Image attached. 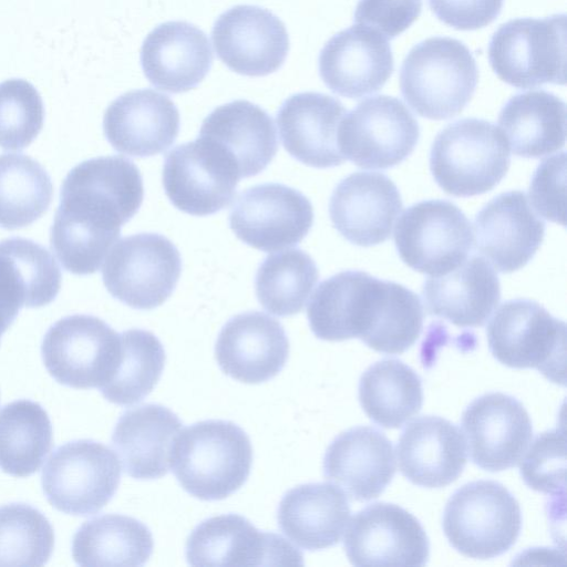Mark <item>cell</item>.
I'll return each instance as SVG.
<instances>
[{"mask_svg": "<svg viewBox=\"0 0 567 567\" xmlns=\"http://www.w3.org/2000/svg\"><path fill=\"white\" fill-rule=\"evenodd\" d=\"M395 470L391 441L372 426H355L340 433L323 457L324 477L358 502L377 498Z\"/></svg>", "mask_w": 567, "mask_h": 567, "instance_id": "obj_26", "label": "cell"}, {"mask_svg": "<svg viewBox=\"0 0 567 567\" xmlns=\"http://www.w3.org/2000/svg\"><path fill=\"white\" fill-rule=\"evenodd\" d=\"M511 164L507 142L494 124L463 118L444 127L435 137L430 169L447 194L470 197L493 189Z\"/></svg>", "mask_w": 567, "mask_h": 567, "instance_id": "obj_5", "label": "cell"}, {"mask_svg": "<svg viewBox=\"0 0 567 567\" xmlns=\"http://www.w3.org/2000/svg\"><path fill=\"white\" fill-rule=\"evenodd\" d=\"M565 470L566 437L560 429L539 434L519 465L524 482L547 494L565 492Z\"/></svg>", "mask_w": 567, "mask_h": 567, "instance_id": "obj_43", "label": "cell"}, {"mask_svg": "<svg viewBox=\"0 0 567 567\" xmlns=\"http://www.w3.org/2000/svg\"><path fill=\"white\" fill-rule=\"evenodd\" d=\"M343 546L354 566H423L430 555L427 535L416 517L384 502L352 517Z\"/></svg>", "mask_w": 567, "mask_h": 567, "instance_id": "obj_16", "label": "cell"}, {"mask_svg": "<svg viewBox=\"0 0 567 567\" xmlns=\"http://www.w3.org/2000/svg\"><path fill=\"white\" fill-rule=\"evenodd\" d=\"M41 353L45 369L59 383L100 389L116 369L120 334L97 317L72 315L48 329Z\"/></svg>", "mask_w": 567, "mask_h": 567, "instance_id": "obj_11", "label": "cell"}, {"mask_svg": "<svg viewBox=\"0 0 567 567\" xmlns=\"http://www.w3.org/2000/svg\"><path fill=\"white\" fill-rule=\"evenodd\" d=\"M143 196L142 175L131 159L100 156L74 166L62 183L50 229L61 265L74 275L96 272Z\"/></svg>", "mask_w": 567, "mask_h": 567, "instance_id": "obj_1", "label": "cell"}, {"mask_svg": "<svg viewBox=\"0 0 567 567\" xmlns=\"http://www.w3.org/2000/svg\"><path fill=\"white\" fill-rule=\"evenodd\" d=\"M504 0H429L434 14L457 30H475L492 23Z\"/></svg>", "mask_w": 567, "mask_h": 567, "instance_id": "obj_46", "label": "cell"}, {"mask_svg": "<svg viewBox=\"0 0 567 567\" xmlns=\"http://www.w3.org/2000/svg\"><path fill=\"white\" fill-rule=\"evenodd\" d=\"M44 106L37 89L25 80L0 83V147L21 151L42 130Z\"/></svg>", "mask_w": 567, "mask_h": 567, "instance_id": "obj_42", "label": "cell"}, {"mask_svg": "<svg viewBox=\"0 0 567 567\" xmlns=\"http://www.w3.org/2000/svg\"><path fill=\"white\" fill-rule=\"evenodd\" d=\"M198 137L224 153L236 167L239 178L262 172L278 150L271 116L246 100H236L212 111L203 121Z\"/></svg>", "mask_w": 567, "mask_h": 567, "instance_id": "obj_28", "label": "cell"}, {"mask_svg": "<svg viewBox=\"0 0 567 567\" xmlns=\"http://www.w3.org/2000/svg\"><path fill=\"white\" fill-rule=\"evenodd\" d=\"M465 443L463 433L449 420L435 415L417 417L408 424L396 445L400 472L419 486H447L466 465Z\"/></svg>", "mask_w": 567, "mask_h": 567, "instance_id": "obj_29", "label": "cell"}, {"mask_svg": "<svg viewBox=\"0 0 567 567\" xmlns=\"http://www.w3.org/2000/svg\"><path fill=\"white\" fill-rule=\"evenodd\" d=\"M289 355L284 327L260 311H247L230 318L215 344L220 370L244 383H261L275 378Z\"/></svg>", "mask_w": 567, "mask_h": 567, "instance_id": "obj_21", "label": "cell"}, {"mask_svg": "<svg viewBox=\"0 0 567 567\" xmlns=\"http://www.w3.org/2000/svg\"><path fill=\"white\" fill-rule=\"evenodd\" d=\"M392 71L393 55L386 40L360 24L334 34L319 54V73L324 84L349 99L379 91Z\"/></svg>", "mask_w": 567, "mask_h": 567, "instance_id": "obj_23", "label": "cell"}, {"mask_svg": "<svg viewBox=\"0 0 567 567\" xmlns=\"http://www.w3.org/2000/svg\"><path fill=\"white\" fill-rule=\"evenodd\" d=\"M313 223L310 200L279 183L255 185L239 194L229 213V226L248 246L271 252L299 244Z\"/></svg>", "mask_w": 567, "mask_h": 567, "instance_id": "obj_14", "label": "cell"}, {"mask_svg": "<svg viewBox=\"0 0 567 567\" xmlns=\"http://www.w3.org/2000/svg\"><path fill=\"white\" fill-rule=\"evenodd\" d=\"M53 547V528L39 509L23 503L0 506V566H42Z\"/></svg>", "mask_w": 567, "mask_h": 567, "instance_id": "obj_41", "label": "cell"}, {"mask_svg": "<svg viewBox=\"0 0 567 567\" xmlns=\"http://www.w3.org/2000/svg\"><path fill=\"white\" fill-rule=\"evenodd\" d=\"M61 287V271L41 245L22 237L0 241V337L22 307L49 305Z\"/></svg>", "mask_w": 567, "mask_h": 567, "instance_id": "obj_30", "label": "cell"}, {"mask_svg": "<svg viewBox=\"0 0 567 567\" xmlns=\"http://www.w3.org/2000/svg\"><path fill=\"white\" fill-rule=\"evenodd\" d=\"M252 447L246 432L231 421L205 420L176 435L169 465L181 486L202 501H218L247 481Z\"/></svg>", "mask_w": 567, "mask_h": 567, "instance_id": "obj_3", "label": "cell"}, {"mask_svg": "<svg viewBox=\"0 0 567 567\" xmlns=\"http://www.w3.org/2000/svg\"><path fill=\"white\" fill-rule=\"evenodd\" d=\"M342 103L327 94L302 92L288 97L277 113L285 150L297 161L316 168L342 164L338 141L346 115Z\"/></svg>", "mask_w": 567, "mask_h": 567, "instance_id": "obj_25", "label": "cell"}, {"mask_svg": "<svg viewBox=\"0 0 567 567\" xmlns=\"http://www.w3.org/2000/svg\"><path fill=\"white\" fill-rule=\"evenodd\" d=\"M403 286L348 270L322 281L308 305L313 334L326 341L359 338L377 350L393 321Z\"/></svg>", "mask_w": 567, "mask_h": 567, "instance_id": "obj_2", "label": "cell"}, {"mask_svg": "<svg viewBox=\"0 0 567 567\" xmlns=\"http://www.w3.org/2000/svg\"><path fill=\"white\" fill-rule=\"evenodd\" d=\"M239 179L229 158L200 137L177 145L163 165L166 196L176 208L193 216L213 215L228 206Z\"/></svg>", "mask_w": 567, "mask_h": 567, "instance_id": "obj_15", "label": "cell"}, {"mask_svg": "<svg viewBox=\"0 0 567 567\" xmlns=\"http://www.w3.org/2000/svg\"><path fill=\"white\" fill-rule=\"evenodd\" d=\"M120 481L116 455L106 445L92 440L59 446L41 476L48 502L60 512L78 516L101 511L114 496Z\"/></svg>", "mask_w": 567, "mask_h": 567, "instance_id": "obj_10", "label": "cell"}, {"mask_svg": "<svg viewBox=\"0 0 567 567\" xmlns=\"http://www.w3.org/2000/svg\"><path fill=\"white\" fill-rule=\"evenodd\" d=\"M103 131L115 151L148 157L163 153L176 141L179 112L165 94L151 89L134 90L107 106Z\"/></svg>", "mask_w": 567, "mask_h": 567, "instance_id": "obj_24", "label": "cell"}, {"mask_svg": "<svg viewBox=\"0 0 567 567\" xmlns=\"http://www.w3.org/2000/svg\"><path fill=\"white\" fill-rule=\"evenodd\" d=\"M443 530L464 556L488 559L507 551L522 528L517 499L501 483L481 480L455 491L443 514Z\"/></svg>", "mask_w": 567, "mask_h": 567, "instance_id": "obj_6", "label": "cell"}, {"mask_svg": "<svg viewBox=\"0 0 567 567\" xmlns=\"http://www.w3.org/2000/svg\"><path fill=\"white\" fill-rule=\"evenodd\" d=\"M218 59L231 71L264 76L284 64L289 37L284 22L267 9L239 4L223 12L212 30Z\"/></svg>", "mask_w": 567, "mask_h": 567, "instance_id": "obj_18", "label": "cell"}, {"mask_svg": "<svg viewBox=\"0 0 567 567\" xmlns=\"http://www.w3.org/2000/svg\"><path fill=\"white\" fill-rule=\"evenodd\" d=\"M422 0H360L354 21L393 39L406 30L420 16Z\"/></svg>", "mask_w": 567, "mask_h": 567, "instance_id": "obj_45", "label": "cell"}, {"mask_svg": "<svg viewBox=\"0 0 567 567\" xmlns=\"http://www.w3.org/2000/svg\"><path fill=\"white\" fill-rule=\"evenodd\" d=\"M462 429L472 462L488 472L515 466L533 437L524 405L501 392L483 394L470 403L462 414Z\"/></svg>", "mask_w": 567, "mask_h": 567, "instance_id": "obj_19", "label": "cell"}, {"mask_svg": "<svg viewBox=\"0 0 567 567\" xmlns=\"http://www.w3.org/2000/svg\"><path fill=\"white\" fill-rule=\"evenodd\" d=\"M566 153L543 161L530 183L529 196L535 209L546 219L565 225Z\"/></svg>", "mask_w": 567, "mask_h": 567, "instance_id": "obj_44", "label": "cell"}, {"mask_svg": "<svg viewBox=\"0 0 567 567\" xmlns=\"http://www.w3.org/2000/svg\"><path fill=\"white\" fill-rule=\"evenodd\" d=\"M478 80L476 62L465 44L449 37L414 45L400 70L405 102L421 116L446 120L472 99Z\"/></svg>", "mask_w": 567, "mask_h": 567, "instance_id": "obj_4", "label": "cell"}, {"mask_svg": "<svg viewBox=\"0 0 567 567\" xmlns=\"http://www.w3.org/2000/svg\"><path fill=\"white\" fill-rule=\"evenodd\" d=\"M53 186L47 171L30 156L0 155V226L17 229L39 219L49 208Z\"/></svg>", "mask_w": 567, "mask_h": 567, "instance_id": "obj_39", "label": "cell"}, {"mask_svg": "<svg viewBox=\"0 0 567 567\" xmlns=\"http://www.w3.org/2000/svg\"><path fill=\"white\" fill-rule=\"evenodd\" d=\"M487 342L493 357L515 369H536L565 384L566 324L538 302H504L489 320Z\"/></svg>", "mask_w": 567, "mask_h": 567, "instance_id": "obj_8", "label": "cell"}, {"mask_svg": "<svg viewBox=\"0 0 567 567\" xmlns=\"http://www.w3.org/2000/svg\"><path fill=\"white\" fill-rule=\"evenodd\" d=\"M213 64L206 34L192 23L167 21L154 28L141 49V65L155 87L169 93L196 87Z\"/></svg>", "mask_w": 567, "mask_h": 567, "instance_id": "obj_27", "label": "cell"}, {"mask_svg": "<svg viewBox=\"0 0 567 567\" xmlns=\"http://www.w3.org/2000/svg\"><path fill=\"white\" fill-rule=\"evenodd\" d=\"M182 426L179 417L161 404L146 403L126 410L112 434V445L124 472L136 480L166 475L172 444Z\"/></svg>", "mask_w": 567, "mask_h": 567, "instance_id": "obj_32", "label": "cell"}, {"mask_svg": "<svg viewBox=\"0 0 567 567\" xmlns=\"http://www.w3.org/2000/svg\"><path fill=\"white\" fill-rule=\"evenodd\" d=\"M422 297L430 315L456 327H482L501 299V285L491 265L480 256L454 270L426 279Z\"/></svg>", "mask_w": 567, "mask_h": 567, "instance_id": "obj_31", "label": "cell"}, {"mask_svg": "<svg viewBox=\"0 0 567 567\" xmlns=\"http://www.w3.org/2000/svg\"><path fill=\"white\" fill-rule=\"evenodd\" d=\"M359 401L374 423L385 429H399L422 408L421 378L400 360L378 361L360 378Z\"/></svg>", "mask_w": 567, "mask_h": 567, "instance_id": "obj_36", "label": "cell"}, {"mask_svg": "<svg viewBox=\"0 0 567 567\" xmlns=\"http://www.w3.org/2000/svg\"><path fill=\"white\" fill-rule=\"evenodd\" d=\"M150 528L134 517L105 514L74 534L72 556L80 566H143L153 553Z\"/></svg>", "mask_w": 567, "mask_h": 567, "instance_id": "obj_35", "label": "cell"}, {"mask_svg": "<svg viewBox=\"0 0 567 567\" xmlns=\"http://www.w3.org/2000/svg\"><path fill=\"white\" fill-rule=\"evenodd\" d=\"M419 136L416 120L400 100L377 95L343 116L338 141L344 158L357 166L385 169L403 162Z\"/></svg>", "mask_w": 567, "mask_h": 567, "instance_id": "obj_13", "label": "cell"}, {"mask_svg": "<svg viewBox=\"0 0 567 567\" xmlns=\"http://www.w3.org/2000/svg\"><path fill=\"white\" fill-rule=\"evenodd\" d=\"M346 494L330 483H307L288 491L277 509L278 526L297 546L319 550L337 545L348 525Z\"/></svg>", "mask_w": 567, "mask_h": 567, "instance_id": "obj_33", "label": "cell"}, {"mask_svg": "<svg viewBox=\"0 0 567 567\" xmlns=\"http://www.w3.org/2000/svg\"><path fill=\"white\" fill-rule=\"evenodd\" d=\"M52 447V425L37 402L18 400L0 410V468L12 476L35 473Z\"/></svg>", "mask_w": 567, "mask_h": 567, "instance_id": "obj_37", "label": "cell"}, {"mask_svg": "<svg viewBox=\"0 0 567 567\" xmlns=\"http://www.w3.org/2000/svg\"><path fill=\"white\" fill-rule=\"evenodd\" d=\"M498 126L515 155H549L565 145V102L543 90L516 94L501 110Z\"/></svg>", "mask_w": 567, "mask_h": 567, "instance_id": "obj_34", "label": "cell"}, {"mask_svg": "<svg viewBox=\"0 0 567 567\" xmlns=\"http://www.w3.org/2000/svg\"><path fill=\"white\" fill-rule=\"evenodd\" d=\"M476 249L499 272L524 267L545 236V223L520 190L502 193L487 203L474 220Z\"/></svg>", "mask_w": 567, "mask_h": 567, "instance_id": "obj_22", "label": "cell"}, {"mask_svg": "<svg viewBox=\"0 0 567 567\" xmlns=\"http://www.w3.org/2000/svg\"><path fill=\"white\" fill-rule=\"evenodd\" d=\"M120 340L116 369L100 391L111 403L132 405L152 392L162 375L166 354L158 338L147 330L123 331Z\"/></svg>", "mask_w": 567, "mask_h": 567, "instance_id": "obj_40", "label": "cell"}, {"mask_svg": "<svg viewBox=\"0 0 567 567\" xmlns=\"http://www.w3.org/2000/svg\"><path fill=\"white\" fill-rule=\"evenodd\" d=\"M394 243L410 268L439 277L457 268L473 244L471 223L447 200H423L410 206L395 225Z\"/></svg>", "mask_w": 567, "mask_h": 567, "instance_id": "obj_12", "label": "cell"}, {"mask_svg": "<svg viewBox=\"0 0 567 567\" xmlns=\"http://www.w3.org/2000/svg\"><path fill=\"white\" fill-rule=\"evenodd\" d=\"M182 271L176 246L165 236L141 233L118 240L102 269L107 291L126 306L150 310L164 303Z\"/></svg>", "mask_w": 567, "mask_h": 567, "instance_id": "obj_9", "label": "cell"}, {"mask_svg": "<svg viewBox=\"0 0 567 567\" xmlns=\"http://www.w3.org/2000/svg\"><path fill=\"white\" fill-rule=\"evenodd\" d=\"M402 208L399 189L388 176L357 172L336 186L329 215L333 227L347 240L370 247L389 239Z\"/></svg>", "mask_w": 567, "mask_h": 567, "instance_id": "obj_20", "label": "cell"}, {"mask_svg": "<svg viewBox=\"0 0 567 567\" xmlns=\"http://www.w3.org/2000/svg\"><path fill=\"white\" fill-rule=\"evenodd\" d=\"M495 74L518 89L566 83V16L519 18L502 24L488 44Z\"/></svg>", "mask_w": 567, "mask_h": 567, "instance_id": "obj_7", "label": "cell"}, {"mask_svg": "<svg viewBox=\"0 0 567 567\" xmlns=\"http://www.w3.org/2000/svg\"><path fill=\"white\" fill-rule=\"evenodd\" d=\"M185 555L192 566L302 565V554L280 535L257 529L237 514L213 516L189 534Z\"/></svg>", "mask_w": 567, "mask_h": 567, "instance_id": "obj_17", "label": "cell"}, {"mask_svg": "<svg viewBox=\"0 0 567 567\" xmlns=\"http://www.w3.org/2000/svg\"><path fill=\"white\" fill-rule=\"evenodd\" d=\"M319 271L313 259L295 248L267 256L258 267L255 290L259 303L278 317L302 311Z\"/></svg>", "mask_w": 567, "mask_h": 567, "instance_id": "obj_38", "label": "cell"}]
</instances>
